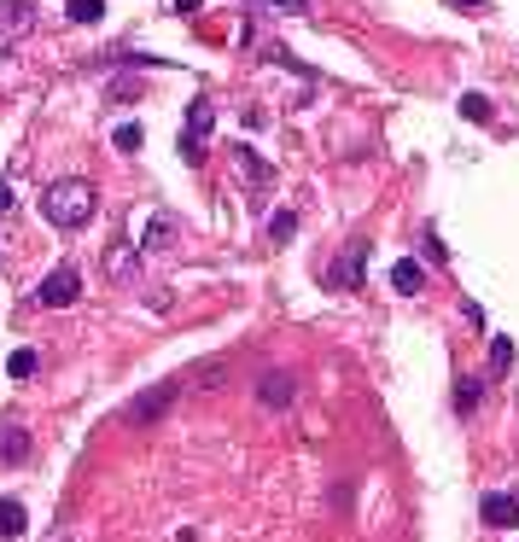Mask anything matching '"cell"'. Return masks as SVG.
<instances>
[{"label": "cell", "instance_id": "6da1fadb", "mask_svg": "<svg viewBox=\"0 0 519 542\" xmlns=\"http://www.w3.org/2000/svg\"><path fill=\"white\" fill-rule=\"evenodd\" d=\"M94 211H100V193H94V181H82V176H65V181H53V187L41 193V216L53 221V228H65V233L88 228Z\"/></svg>", "mask_w": 519, "mask_h": 542}, {"label": "cell", "instance_id": "7a4b0ae2", "mask_svg": "<svg viewBox=\"0 0 519 542\" xmlns=\"http://www.w3.org/2000/svg\"><path fill=\"white\" fill-rule=\"evenodd\" d=\"M210 129H216V105H210L205 94H199V100L187 105V129H181V158H187V164H205Z\"/></svg>", "mask_w": 519, "mask_h": 542}, {"label": "cell", "instance_id": "3957f363", "mask_svg": "<svg viewBox=\"0 0 519 542\" xmlns=\"http://www.w3.org/2000/svg\"><path fill=\"white\" fill-rule=\"evenodd\" d=\"M77 298H82V275H77L70 263H59L53 275L35 286V303H41V310H70Z\"/></svg>", "mask_w": 519, "mask_h": 542}, {"label": "cell", "instance_id": "277c9868", "mask_svg": "<svg viewBox=\"0 0 519 542\" xmlns=\"http://www.w3.org/2000/svg\"><path fill=\"white\" fill-rule=\"evenodd\" d=\"M362 268H368V239H351L339 251V263L321 275V286H332V292H356L362 286Z\"/></svg>", "mask_w": 519, "mask_h": 542}, {"label": "cell", "instance_id": "5b68a950", "mask_svg": "<svg viewBox=\"0 0 519 542\" xmlns=\"http://www.w3.org/2000/svg\"><path fill=\"white\" fill-rule=\"evenodd\" d=\"M181 391H187V379H164V385H152V391H146L141 402H129V409H123V420H129V426H146V420H158V414H164L169 402L181 397Z\"/></svg>", "mask_w": 519, "mask_h": 542}, {"label": "cell", "instance_id": "8992f818", "mask_svg": "<svg viewBox=\"0 0 519 542\" xmlns=\"http://www.w3.org/2000/svg\"><path fill=\"white\" fill-rule=\"evenodd\" d=\"M35 18H41L35 0H0V41H23L35 30Z\"/></svg>", "mask_w": 519, "mask_h": 542}, {"label": "cell", "instance_id": "52a82bcc", "mask_svg": "<svg viewBox=\"0 0 519 542\" xmlns=\"http://www.w3.org/2000/svg\"><path fill=\"white\" fill-rule=\"evenodd\" d=\"M233 169H240V181H245V187H275V164H269V158L263 152H257V146H233Z\"/></svg>", "mask_w": 519, "mask_h": 542}, {"label": "cell", "instance_id": "ba28073f", "mask_svg": "<svg viewBox=\"0 0 519 542\" xmlns=\"http://www.w3.org/2000/svg\"><path fill=\"white\" fill-rule=\"evenodd\" d=\"M30 461V426L18 414H0V466H18Z\"/></svg>", "mask_w": 519, "mask_h": 542}, {"label": "cell", "instance_id": "9c48e42d", "mask_svg": "<svg viewBox=\"0 0 519 542\" xmlns=\"http://www.w3.org/2000/svg\"><path fill=\"white\" fill-rule=\"evenodd\" d=\"M478 519H485L490 531H519V501L502 496V490H490V496L478 501Z\"/></svg>", "mask_w": 519, "mask_h": 542}, {"label": "cell", "instance_id": "30bf717a", "mask_svg": "<svg viewBox=\"0 0 519 542\" xmlns=\"http://www.w3.org/2000/svg\"><path fill=\"white\" fill-rule=\"evenodd\" d=\"M257 402H263V409H292V402H298L292 374H263L257 379Z\"/></svg>", "mask_w": 519, "mask_h": 542}, {"label": "cell", "instance_id": "8fae6325", "mask_svg": "<svg viewBox=\"0 0 519 542\" xmlns=\"http://www.w3.org/2000/svg\"><path fill=\"white\" fill-rule=\"evenodd\" d=\"M176 233H181V221L169 216V211H158L152 221H146V239H141V251H146V257H164L169 245H176Z\"/></svg>", "mask_w": 519, "mask_h": 542}, {"label": "cell", "instance_id": "7c38bea8", "mask_svg": "<svg viewBox=\"0 0 519 542\" xmlns=\"http://www.w3.org/2000/svg\"><path fill=\"white\" fill-rule=\"evenodd\" d=\"M134 268H141V251H134L129 239H117V245L105 251V275L117 280V286H129V280H134Z\"/></svg>", "mask_w": 519, "mask_h": 542}, {"label": "cell", "instance_id": "4fadbf2b", "mask_svg": "<svg viewBox=\"0 0 519 542\" xmlns=\"http://www.w3.org/2000/svg\"><path fill=\"white\" fill-rule=\"evenodd\" d=\"M391 286H397L403 298H414V292H426V268H420L414 257H403V263H391Z\"/></svg>", "mask_w": 519, "mask_h": 542}, {"label": "cell", "instance_id": "5bb4252c", "mask_svg": "<svg viewBox=\"0 0 519 542\" xmlns=\"http://www.w3.org/2000/svg\"><path fill=\"white\" fill-rule=\"evenodd\" d=\"M23 531H30V513H23V501L18 496H0V537H23Z\"/></svg>", "mask_w": 519, "mask_h": 542}, {"label": "cell", "instance_id": "9a60e30c", "mask_svg": "<svg viewBox=\"0 0 519 542\" xmlns=\"http://www.w3.org/2000/svg\"><path fill=\"white\" fill-rule=\"evenodd\" d=\"M251 12H263V18H304L310 0H251Z\"/></svg>", "mask_w": 519, "mask_h": 542}, {"label": "cell", "instance_id": "2e32d148", "mask_svg": "<svg viewBox=\"0 0 519 542\" xmlns=\"http://www.w3.org/2000/svg\"><path fill=\"white\" fill-rule=\"evenodd\" d=\"M111 146H117V152H141V146H146V129H141V122H117V134H111Z\"/></svg>", "mask_w": 519, "mask_h": 542}, {"label": "cell", "instance_id": "e0dca14e", "mask_svg": "<svg viewBox=\"0 0 519 542\" xmlns=\"http://www.w3.org/2000/svg\"><path fill=\"white\" fill-rule=\"evenodd\" d=\"M519 362V350H514V339L508 332H496V339H490V367H496V374H508V367Z\"/></svg>", "mask_w": 519, "mask_h": 542}, {"label": "cell", "instance_id": "ac0fdd59", "mask_svg": "<svg viewBox=\"0 0 519 542\" xmlns=\"http://www.w3.org/2000/svg\"><path fill=\"white\" fill-rule=\"evenodd\" d=\"M65 18H70V23H100V18H105V0H70Z\"/></svg>", "mask_w": 519, "mask_h": 542}, {"label": "cell", "instance_id": "d6986e66", "mask_svg": "<svg viewBox=\"0 0 519 542\" xmlns=\"http://www.w3.org/2000/svg\"><path fill=\"white\" fill-rule=\"evenodd\" d=\"M478 391H485L478 379H455V414H473L478 409Z\"/></svg>", "mask_w": 519, "mask_h": 542}, {"label": "cell", "instance_id": "ffe728a7", "mask_svg": "<svg viewBox=\"0 0 519 542\" xmlns=\"http://www.w3.org/2000/svg\"><path fill=\"white\" fill-rule=\"evenodd\" d=\"M35 367H41V356H35V350H12V356H6V374H12V379H30Z\"/></svg>", "mask_w": 519, "mask_h": 542}, {"label": "cell", "instance_id": "44dd1931", "mask_svg": "<svg viewBox=\"0 0 519 542\" xmlns=\"http://www.w3.org/2000/svg\"><path fill=\"white\" fill-rule=\"evenodd\" d=\"M292 233H298V216H292V211H275V216H269V239H275V245H287Z\"/></svg>", "mask_w": 519, "mask_h": 542}, {"label": "cell", "instance_id": "7402d4cb", "mask_svg": "<svg viewBox=\"0 0 519 542\" xmlns=\"http://www.w3.org/2000/svg\"><path fill=\"white\" fill-rule=\"evenodd\" d=\"M461 117H467V122H490L496 111H490V100H485V94H461Z\"/></svg>", "mask_w": 519, "mask_h": 542}, {"label": "cell", "instance_id": "603a6c76", "mask_svg": "<svg viewBox=\"0 0 519 542\" xmlns=\"http://www.w3.org/2000/svg\"><path fill=\"white\" fill-rule=\"evenodd\" d=\"M111 100H141V82H134V77H117V82H111Z\"/></svg>", "mask_w": 519, "mask_h": 542}, {"label": "cell", "instance_id": "cb8c5ba5", "mask_svg": "<svg viewBox=\"0 0 519 542\" xmlns=\"http://www.w3.org/2000/svg\"><path fill=\"white\" fill-rule=\"evenodd\" d=\"M426 257H432V263H450V251H443V239L432 228H426Z\"/></svg>", "mask_w": 519, "mask_h": 542}, {"label": "cell", "instance_id": "d4e9b609", "mask_svg": "<svg viewBox=\"0 0 519 542\" xmlns=\"http://www.w3.org/2000/svg\"><path fill=\"white\" fill-rule=\"evenodd\" d=\"M12 211V187H6V181H0V216H6Z\"/></svg>", "mask_w": 519, "mask_h": 542}, {"label": "cell", "instance_id": "484cf974", "mask_svg": "<svg viewBox=\"0 0 519 542\" xmlns=\"http://www.w3.org/2000/svg\"><path fill=\"white\" fill-rule=\"evenodd\" d=\"M205 6V0H176V12H199Z\"/></svg>", "mask_w": 519, "mask_h": 542}, {"label": "cell", "instance_id": "4316f807", "mask_svg": "<svg viewBox=\"0 0 519 542\" xmlns=\"http://www.w3.org/2000/svg\"><path fill=\"white\" fill-rule=\"evenodd\" d=\"M450 6H473L478 12V6H490V0H450Z\"/></svg>", "mask_w": 519, "mask_h": 542}]
</instances>
